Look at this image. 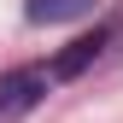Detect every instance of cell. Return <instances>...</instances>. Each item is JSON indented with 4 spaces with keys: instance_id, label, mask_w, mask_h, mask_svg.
<instances>
[{
    "instance_id": "cell-1",
    "label": "cell",
    "mask_w": 123,
    "mask_h": 123,
    "mask_svg": "<svg viewBox=\"0 0 123 123\" xmlns=\"http://www.w3.org/2000/svg\"><path fill=\"white\" fill-rule=\"evenodd\" d=\"M47 88H53L47 65H18V70H6V76H0V123H18L24 111H35V105L47 100Z\"/></svg>"
},
{
    "instance_id": "cell-2",
    "label": "cell",
    "mask_w": 123,
    "mask_h": 123,
    "mask_svg": "<svg viewBox=\"0 0 123 123\" xmlns=\"http://www.w3.org/2000/svg\"><path fill=\"white\" fill-rule=\"evenodd\" d=\"M117 35H123V18H117L111 29H94V35H76L70 47L59 53L53 65H47V76H53V82H70V76H82L88 65H100V59L111 53V41H117Z\"/></svg>"
},
{
    "instance_id": "cell-3",
    "label": "cell",
    "mask_w": 123,
    "mask_h": 123,
    "mask_svg": "<svg viewBox=\"0 0 123 123\" xmlns=\"http://www.w3.org/2000/svg\"><path fill=\"white\" fill-rule=\"evenodd\" d=\"M100 0H29V24H70V18H88Z\"/></svg>"
}]
</instances>
